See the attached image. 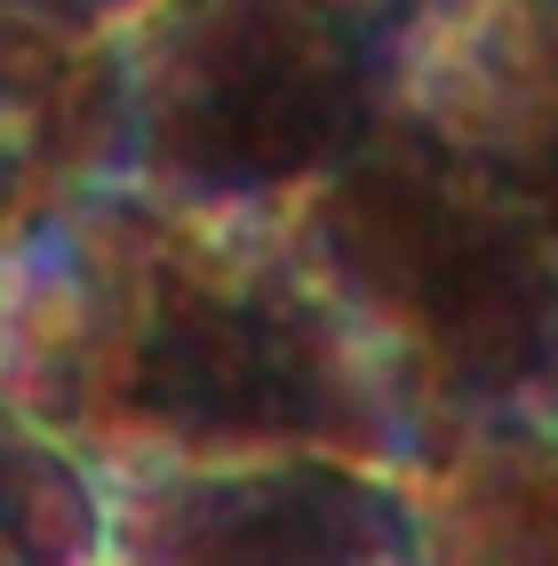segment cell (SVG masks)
<instances>
[{"label":"cell","mask_w":558,"mask_h":566,"mask_svg":"<svg viewBox=\"0 0 558 566\" xmlns=\"http://www.w3.org/2000/svg\"><path fill=\"white\" fill-rule=\"evenodd\" d=\"M280 223L391 375L423 463L478 423L543 407L558 375V263L423 120L391 112L376 144Z\"/></svg>","instance_id":"obj_2"},{"label":"cell","mask_w":558,"mask_h":566,"mask_svg":"<svg viewBox=\"0 0 558 566\" xmlns=\"http://www.w3.org/2000/svg\"><path fill=\"white\" fill-rule=\"evenodd\" d=\"M112 168H120L112 41L0 0V255L104 192Z\"/></svg>","instance_id":"obj_6"},{"label":"cell","mask_w":558,"mask_h":566,"mask_svg":"<svg viewBox=\"0 0 558 566\" xmlns=\"http://www.w3.org/2000/svg\"><path fill=\"white\" fill-rule=\"evenodd\" d=\"M399 112L463 153L558 263V0H431Z\"/></svg>","instance_id":"obj_5"},{"label":"cell","mask_w":558,"mask_h":566,"mask_svg":"<svg viewBox=\"0 0 558 566\" xmlns=\"http://www.w3.org/2000/svg\"><path fill=\"white\" fill-rule=\"evenodd\" d=\"M104 566H423L415 486L344 455L104 471Z\"/></svg>","instance_id":"obj_4"},{"label":"cell","mask_w":558,"mask_h":566,"mask_svg":"<svg viewBox=\"0 0 558 566\" xmlns=\"http://www.w3.org/2000/svg\"><path fill=\"white\" fill-rule=\"evenodd\" d=\"M407 486L423 566H558V423L543 407L463 431Z\"/></svg>","instance_id":"obj_7"},{"label":"cell","mask_w":558,"mask_h":566,"mask_svg":"<svg viewBox=\"0 0 558 566\" xmlns=\"http://www.w3.org/2000/svg\"><path fill=\"white\" fill-rule=\"evenodd\" d=\"M0 407L96 479L248 455L423 471L391 375L287 223L183 216L128 184L0 255Z\"/></svg>","instance_id":"obj_1"},{"label":"cell","mask_w":558,"mask_h":566,"mask_svg":"<svg viewBox=\"0 0 558 566\" xmlns=\"http://www.w3.org/2000/svg\"><path fill=\"white\" fill-rule=\"evenodd\" d=\"M431 0H152L112 32V184L183 216L280 223L399 112Z\"/></svg>","instance_id":"obj_3"},{"label":"cell","mask_w":558,"mask_h":566,"mask_svg":"<svg viewBox=\"0 0 558 566\" xmlns=\"http://www.w3.org/2000/svg\"><path fill=\"white\" fill-rule=\"evenodd\" d=\"M0 566H104L96 471L0 407Z\"/></svg>","instance_id":"obj_8"},{"label":"cell","mask_w":558,"mask_h":566,"mask_svg":"<svg viewBox=\"0 0 558 566\" xmlns=\"http://www.w3.org/2000/svg\"><path fill=\"white\" fill-rule=\"evenodd\" d=\"M543 415H550V423H558V375H550V391H543Z\"/></svg>","instance_id":"obj_10"},{"label":"cell","mask_w":558,"mask_h":566,"mask_svg":"<svg viewBox=\"0 0 558 566\" xmlns=\"http://www.w3.org/2000/svg\"><path fill=\"white\" fill-rule=\"evenodd\" d=\"M9 9H32V17H56V24H72V32H120L128 17H144L152 0H9Z\"/></svg>","instance_id":"obj_9"}]
</instances>
